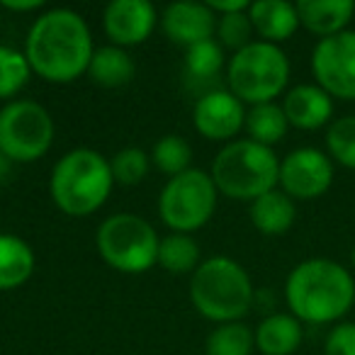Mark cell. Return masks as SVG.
<instances>
[{
    "label": "cell",
    "mask_w": 355,
    "mask_h": 355,
    "mask_svg": "<svg viewBox=\"0 0 355 355\" xmlns=\"http://www.w3.org/2000/svg\"><path fill=\"white\" fill-rule=\"evenodd\" d=\"M93 54V37L85 20L66 8H56L37 17L27 35V64L49 83H71L88 73Z\"/></svg>",
    "instance_id": "obj_1"
},
{
    "label": "cell",
    "mask_w": 355,
    "mask_h": 355,
    "mask_svg": "<svg viewBox=\"0 0 355 355\" xmlns=\"http://www.w3.org/2000/svg\"><path fill=\"white\" fill-rule=\"evenodd\" d=\"M292 316L306 324H336L355 304V277L329 258H309L292 268L285 282Z\"/></svg>",
    "instance_id": "obj_2"
},
{
    "label": "cell",
    "mask_w": 355,
    "mask_h": 355,
    "mask_svg": "<svg viewBox=\"0 0 355 355\" xmlns=\"http://www.w3.org/2000/svg\"><path fill=\"white\" fill-rule=\"evenodd\" d=\"M112 183V168L103 153L93 148H73L64 153L51 171L49 193L64 214L88 217L105 205Z\"/></svg>",
    "instance_id": "obj_3"
},
{
    "label": "cell",
    "mask_w": 355,
    "mask_h": 355,
    "mask_svg": "<svg viewBox=\"0 0 355 355\" xmlns=\"http://www.w3.org/2000/svg\"><path fill=\"white\" fill-rule=\"evenodd\" d=\"M212 180L217 193L232 200L253 202L280 183V161L270 146L251 139L229 141L212 163Z\"/></svg>",
    "instance_id": "obj_4"
},
{
    "label": "cell",
    "mask_w": 355,
    "mask_h": 355,
    "mask_svg": "<svg viewBox=\"0 0 355 355\" xmlns=\"http://www.w3.org/2000/svg\"><path fill=\"white\" fill-rule=\"evenodd\" d=\"M253 285L248 272L232 258H209L200 263L190 282V300L195 309L209 321L232 324L251 311Z\"/></svg>",
    "instance_id": "obj_5"
},
{
    "label": "cell",
    "mask_w": 355,
    "mask_h": 355,
    "mask_svg": "<svg viewBox=\"0 0 355 355\" xmlns=\"http://www.w3.org/2000/svg\"><path fill=\"white\" fill-rule=\"evenodd\" d=\"M227 80L232 93L241 103H272L287 88L290 61L277 44L251 42L246 49L236 51L232 56L227 69Z\"/></svg>",
    "instance_id": "obj_6"
},
{
    "label": "cell",
    "mask_w": 355,
    "mask_h": 355,
    "mask_svg": "<svg viewBox=\"0 0 355 355\" xmlns=\"http://www.w3.org/2000/svg\"><path fill=\"white\" fill-rule=\"evenodd\" d=\"M217 207V185L212 175L200 168L168 178L166 188L158 198V214L163 224L175 234L198 232L212 219Z\"/></svg>",
    "instance_id": "obj_7"
},
{
    "label": "cell",
    "mask_w": 355,
    "mask_h": 355,
    "mask_svg": "<svg viewBox=\"0 0 355 355\" xmlns=\"http://www.w3.org/2000/svg\"><path fill=\"white\" fill-rule=\"evenodd\" d=\"M158 236L137 214H112L98 229V251L107 266L122 272H144L158 263Z\"/></svg>",
    "instance_id": "obj_8"
},
{
    "label": "cell",
    "mask_w": 355,
    "mask_h": 355,
    "mask_svg": "<svg viewBox=\"0 0 355 355\" xmlns=\"http://www.w3.org/2000/svg\"><path fill=\"white\" fill-rule=\"evenodd\" d=\"M54 141V119L32 100H15L0 110V151L12 163L42 158Z\"/></svg>",
    "instance_id": "obj_9"
},
{
    "label": "cell",
    "mask_w": 355,
    "mask_h": 355,
    "mask_svg": "<svg viewBox=\"0 0 355 355\" xmlns=\"http://www.w3.org/2000/svg\"><path fill=\"white\" fill-rule=\"evenodd\" d=\"M311 73L321 90L338 100H355V32L319 40L311 51Z\"/></svg>",
    "instance_id": "obj_10"
},
{
    "label": "cell",
    "mask_w": 355,
    "mask_h": 355,
    "mask_svg": "<svg viewBox=\"0 0 355 355\" xmlns=\"http://www.w3.org/2000/svg\"><path fill=\"white\" fill-rule=\"evenodd\" d=\"M334 183V161L319 148L302 146L280 161V190L292 200H316Z\"/></svg>",
    "instance_id": "obj_11"
},
{
    "label": "cell",
    "mask_w": 355,
    "mask_h": 355,
    "mask_svg": "<svg viewBox=\"0 0 355 355\" xmlns=\"http://www.w3.org/2000/svg\"><path fill=\"white\" fill-rule=\"evenodd\" d=\"M193 122L195 129L209 141H229L246 124V110L232 90L217 88L198 98Z\"/></svg>",
    "instance_id": "obj_12"
},
{
    "label": "cell",
    "mask_w": 355,
    "mask_h": 355,
    "mask_svg": "<svg viewBox=\"0 0 355 355\" xmlns=\"http://www.w3.org/2000/svg\"><path fill=\"white\" fill-rule=\"evenodd\" d=\"M105 35L114 46H137L156 27V10L146 0H112L103 15Z\"/></svg>",
    "instance_id": "obj_13"
},
{
    "label": "cell",
    "mask_w": 355,
    "mask_h": 355,
    "mask_svg": "<svg viewBox=\"0 0 355 355\" xmlns=\"http://www.w3.org/2000/svg\"><path fill=\"white\" fill-rule=\"evenodd\" d=\"M217 20L219 17L209 10L207 3L183 0V3H173L163 10L161 27L168 40L190 49L200 42L212 40V35L217 32Z\"/></svg>",
    "instance_id": "obj_14"
},
{
    "label": "cell",
    "mask_w": 355,
    "mask_h": 355,
    "mask_svg": "<svg viewBox=\"0 0 355 355\" xmlns=\"http://www.w3.org/2000/svg\"><path fill=\"white\" fill-rule=\"evenodd\" d=\"M282 112L287 122L304 132H314L331 122L334 117V98L319 85L302 83L295 85L282 100Z\"/></svg>",
    "instance_id": "obj_15"
},
{
    "label": "cell",
    "mask_w": 355,
    "mask_h": 355,
    "mask_svg": "<svg viewBox=\"0 0 355 355\" xmlns=\"http://www.w3.org/2000/svg\"><path fill=\"white\" fill-rule=\"evenodd\" d=\"M297 15L306 32L326 40L345 32L355 15V3L353 0H300Z\"/></svg>",
    "instance_id": "obj_16"
},
{
    "label": "cell",
    "mask_w": 355,
    "mask_h": 355,
    "mask_svg": "<svg viewBox=\"0 0 355 355\" xmlns=\"http://www.w3.org/2000/svg\"><path fill=\"white\" fill-rule=\"evenodd\" d=\"M253 32L261 37V42L268 44H280L290 40L300 27V15L297 6L285 3V0H258L248 8Z\"/></svg>",
    "instance_id": "obj_17"
},
{
    "label": "cell",
    "mask_w": 355,
    "mask_h": 355,
    "mask_svg": "<svg viewBox=\"0 0 355 355\" xmlns=\"http://www.w3.org/2000/svg\"><path fill=\"white\" fill-rule=\"evenodd\" d=\"M263 355H292L302 343V321L292 314H270L253 331Z\"/></svg>",
    "instance_id": "obj_18"
},
{
    "label": "cell",
    "mask_w": 355,
    "mask_h": 355,
    "mask_svg": "<svg viewBox=\"0 0 355 355\" xmlns=\"http://www.w3.org/2000/svg\"><path fill=\"white\" fill-rule=\"evenodd\" d=\"M297 217L295 200L287 198L282 190H270L251 202V222L266 236H280L290 232Z\"/></svg>",
    "instance_id": "obj_19"
},
{
    "label": "cell",
    "mask_w": 355,
    "mask_h": 355,
    "mask_svg": "<svg viewBox=\"0 0 355 355\" xmlns=\"http://www.w3.org/2000/svg\"><path fill=\"white\" fill-rule=\"evenodd\" d=\"M224 69V46L214 40L200 42L185 51V83L195 90H217L212 83Z\"/></svg>",
    "instance_id": "obj_20"
},
{
    "label": "cell",
    "mask_w": 355,
    "mask_h": 355,
    "mask_svg": "<svg viewBox=\"0 0 355 355\" xmlns=\"http://www.w3.org/2000/svg\"><path fill=\"white\" fill-rule=\"evenodd\" d=\"M35 272V253L30 243L10 234H0V290L25 285Z\"/></svg>",
    "instance_id": "obj_21"
},
{
    "label": "cell",
    "mask_w": 355,
    "mask_h": 355,
    "mask_svg": "<svg viewBox=\"0 0 355 355\" xmlns=\"http://www.w3.org/2000/svg\"><path fill=\"white\" fill-rule=\"evenodd\" d=\"M88 76L103 88H122L134 78V61L122 46H100L90 59Z\"/></svg>",
    "instance_id": "obj_22"
},
{
    "label": "cell",
    "mask_w": 355,
    "mask_h": 355,
    "mask_svg": "<svg viewBox=\"0 0 355 355\" xmlns=\"http://www.w3.org/2000/svg\"><path fill=\"white\" fill-rule=\"evenodd\" d=\"M243 127H246L251 141L263 144V146H272V144L282 141L290 122H287L285 112H282V105L263 103V105H253L248 110Z\"/></svg>",
    "instance_id": "obj_23"
},
{
    "label": "cell",
    "mask_w": 355,
    "mask_h": 355,
    "mask_svg": "<svg viewBox=\"0 0 355 355\" xmlns=\"http://www.w3.org/2000/svg\"><path fill=\"white\" fill-rule=\"evenodd\" d=\"M200 263V246L188 234H168L158 243V266L173 275L198 270Z\"/></svg>",
    "instance_id": "obj_24"
},
{
    "label": "cell",
    "mask_w": 355,
    "mask_h": 355,
    "mask_svg": "<svg viewBox=\"0 0 355 355\" xmlns=\"http://www.w3.org/2000/svg\"><path fill=\"white\" fill-rule=\"evenodd\" d=\"M256 345V336L241 321L232 324H219L212 334L207 336L205 353L207 355H251Z\"/></svg>",
    "instance_id": "obj_25"
},
{
    "label": "cell",
    "mask_w": 355,
    "mask_h": 355,
    "mask_svg": "<svg viewBox=\"0 0 355 355\" xmlns=\"http://www.w3.org/2000/svg\"><path fill=\"white\" fill-rule=\"evenodd\" d=\"M190 161H193V148L183 137L168 134V137L158 139L156 146H153V163H156L158 171L171 178L190 171Z\"/></svg>",
    "instance_id": "obj_26"
},
{
    "label": "cell",
    "mask_w": 355,
    "mask_h": 355,
    "mask_svg": "<svg viewBox=\"0 0 355 355\" xmlns=\"http://www.w3.org/2000/svg\"><path fill=\"white\" fill-rule=\"evenodd\" d=\"M326 148L331 161L355 171V114H345L329 124Z\"/></svg>",
    "instance_id": "obj_27"
},
{
    "label": "cell",
    "mask_w": 355,
    "mask_h": 355,
    "mask_svg": "<svg viewBox=\"0 0 355 355\" xmlns=\"http://www.w3.org/2000/svg\"><path fill=\"white\" fill-rule=\"evenodd\" d=\"M30 64L22 51L10 46H0V98H12L17 95L30 80Z\"/></svg>",
    "instance_id": "obj_28"
},
{
    "label": "cell",
    "mask_w": 355,
    "mask_h": 355,
    "mask_svg": "<svg viewBox=\"0 0 355 355\" xmlns=\"http://www.w3.org/2000/svg\"><path fill=\"white\" fill-rule=\"evenodd\" d=\"M148 166H151V161H148L146 151L134 146L117 151L112 161H110L114 183H122V185H139L146 178Z\"/></svg>",
    "instance_id": "obj_29"
},
{
    "label": "cell",
    "mask_w": 355,
    "mask_h": 355,
    "mask_svg": "<svg viewBox=\"0 0 355 355\" xmlns=\"http://www.w3.org/2000/svg\"><path fill=\"white\" fill-rule=\"evenodd\" d=\"M217 35H219V44L234 49V54L241 49H246L251 44V35H253V25L251 17L246 12H232V15H219L217 20Z\"/></svg>",
    "instance_id": "obj_30"
},
{
    "label": "cell",
    "mask_w": 355,
    "mask_h": 355,
    "mask_svg": "<svg viewBox=\"0 0 355 355\" xmlns=\"http://www.w3.org/2000/svg\"><path fill=\"white\" fill-rule=\"evenodd\" d=\"M326 355H355V324L340 321L329 331L324 343Z\"/></svg>",
    "instance_id": "obj_31"
},
{
    "label": "cell",
    "mask_w": 355,
    "mask_h": 355,
    "mask_svg": "<svg viewBox=\"0 0 355 355\" xmlns=\"http://www.w3.org/2000/svg\"><path fill=\"white\" fill-rule=\"evenodd\" d=\"M207 8L214 15H217V12L232 15V12H246L248 8H251V3H246V0H209Z\"/></svg>",
    "instance_id": "obj_32"
},
{
    "label": "cell",
    "mask_w": 355,
    "mask_h": 355,
    "mask_svg": "<svg viewBox=\"0 0 355 355\" xmlns=\"http://www.w3.org/2000/svg\"><path fill=\"white\" fill-rule=\"evenodd\" d=\"M3 8L12 12H30V10H40L42 0H3Z\"/></svg>",
    "instance_id": "obj_33"
},
{
    "label": "cell",
    "mask_w": 355,
    "mask_h": 355,
    "mask_svg": "<svg viewBox=\"0 0 355 355\" xmlns=\"http://www.w3.org/2000/svg\"><path fill=\"white\" fill-rule=\"evenodd\" d=\"M10 171H12V161L6 156V153L0 151V183H6L8 175H10Z\"/></svg>",
    "instance_id": "obj_34"
},
{
    "label": "cell",
    "mask_w": 355,
    "mask_h": 355,
    "mask_svg": "<svg viewBox=\"0 0 355 355\" xmlns=\"http://www.w3.org/2000/svg\"><path fill=\"white\" fill-rule=\"evenodd\" d=\"M350 263H353V270H355V246H353V251H350Z\"/></svg>",
    "instance_id": "obj_35"
},
{
    "label": "cell",
    "mask_w": 355,
    "mask_h": 355,
    "mask_svg": "<svg viewBox=\"0 0 355 355\" xmlns=\"http://www.w3.org/2000/svg\"><path fill=\"white\" fill-rule=\"evenodd\" d=\"M0 20H3V17H0Z\"/></svg>",
    "instance_id": "obj_36"
}]
</instances>
